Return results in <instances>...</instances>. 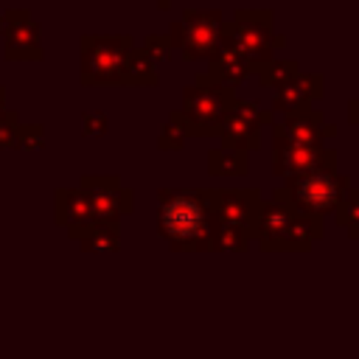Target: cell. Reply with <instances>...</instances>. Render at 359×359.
Returning <instances> with one entry per match:
<instances>
[{"label": "cell", "mask_w": 359, "mask_h": 359, "mask_svg": "<svg viewBox=\"0 0 359 359\" xmlns=\"http://www.w3.org/2000/svg\"><path fill=\"white\" fill-rule=\"evenodd\" d=\"M160 224H163V233L174 241H191L202 233L205 227V213L199 208L196 199H188V196H174L163 213H160Z\"/></svg>", "instance_id": "1"}]
</instances>
